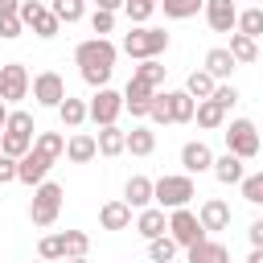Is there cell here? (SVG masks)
Listing matches in <instances>:
<instances>
[{"mask_svg": "<svg viewBox=\"0 0 263 263\" xmlns=\"http://www.w3.org/2000/svg\"><path fill=\"white\" fill-rule=\"evenodd\" d=\"M66 156H70L74 164H90V160L99 156V140H95V136H86V132H78V136H70V140H66Z\"/></svg>", "mask_w": 263, "mask_h": 263, "instance_id": "17", "label": "cell"}, {"mask_svg": "<svg viewBox=\"0 0 263 263\" xmlns=\"http://www.w3.org/2000/svg\"><path fill=\"white\" fill-rule=\"evenodd\" d=\"M193 119H197V127L214 132V127H222V123H226V107H222V103H214V99H201Z\"/></svg>", "mask_w": 263, "mask_h": 263, "instance_id": "26", "label": "cell"}, {"mask_svg": "<svg viewBox=\"0 0 263 263\" xmlns=\"http://www.w3.org/2000/svg\"><path fill=\"white\" fill-rule=\"evenodd\" d=\"M226 49L234 53V62H238V66H251V62L259 58V45H255V37H247V33H238V29L230 33V45H226Z\"/></svg>", "mask_w": 263, "mask_h": 263, "instance_id": "23", "label": "cell"}, {"mask_svg": "<svg viewBox=\"0 0 263 263\" xmlns=\"http://www.w3.org/2000/svg\"><path fill=\"white\" fill-rule=\"evenodd\" d=\"M247 238H251V247H263V218H259V222H251Z\"/></svg>", "mask_w": 263, "mask_h": 263, "instance_id": "46", "label": "cell"}, {"mask_svg": "<svg viewBox=\"0 0 263 263\" xmlns=\"http://www.w3.org/2000/svg\"><path fill=\"white\" fill-rule=\"evenodd\" d=\"M156 4H160V0H127V4H123V12H127L136 25H144V21L156 12Z\"/></svg>", "mask_w": 263, "mask_h": 263, "instance_id": "40", "label": "cell"}, {"mask_svg": "<svg viewBox=\"0 0 263 263\" xmlns=\"http://www.w3.org/2000/svg\"><path fill=\"white\" fill-rule=\"evenodd\" d=\"M62 185H53V181H41L37 189H33V205H29V218H33V226H53L58 222V210H62Z\"/></svg>", "mask_w": 263, "mask_h": 263, "instance_id": "3", "label": "cell"}, {"mask_svg": "<svg viewBox=\"0 0 263 263\" xmlns=\"http://www.w3.org/2000/svg\"><path fill=\"white\" fill-rule=\"evenodd\" d=\"M247 263H263V247H255V251H251V259H247Z\"/></svg>", "mask_w": 263, "mask_h": 263, "instance_id": "50", "label": "cell"}, {"mask_svg": "<svg viewBox=\"0 0 263 263\" xmlns=\"http://www.w3.org/2000/svg\"><path fill=\"white\" fill-rule=\"evenodd\" d=\"M132 78H140V82H152V86H160L164 82V66L156 62V58H144L136 70H132Z\"/></svg>", "mask_w": 263, "mask_h": 263, "instance_id": "34", "label": "cell"}, {"mask_svg": "<svg viewBox=\"0 0 263 263\" xmlns=\"http://www.w3.org/2000/svg\"><path fill=\"white\" fill-rule=\"evenodd\" d=\"M33 99H37L41 107H62V99H66L62 74H58V70H41V74L33 78Z\"/></svg>", "mask_w": 263, "mask_h": 263, "instance_id": "10", "label": "cell"}, {"mask_svg": "<svg viewBox=\"0 0 263 263\" xmlns=\"http://www.w3.org/2000/svg\"><path fill=\"white\" fill-rule=\"evenodd\" d=\"M238 33H247V37H263V4H251L247 12H238Z\"/></svg>", "mask_w": 263, "mask_h": 263, "instance_id": "30", "label": "cell"}, {"mask_svg": "<svg viewBox=\"0 0 263 263\" xmlns=\"http://www.w3.org/2000/svg\"><path fill=\"white\" fill-rule=\"evenodd\" d=\"M58 119H62V127H82L86 119H90V107L82 103V99H62V107H58Z\"/></svg>", "mask_w": 263, "mask_h": 263, "instance_id": "21", "label": "cell"}, {"mask_svg": "<svg viewBox=\"0 0 263 263\" xmlns=\"http://www.w3.org/2000/svg\"><path fill=\"white\" fill-rule=\"evenodd\" d=\"M222 185H242V156H234V152H222V156H214V168H210Z\"/></svg>", "mask_w": 263, "mask_h": 263, "instance_id": "15", "label": "cell"}, {"mask_svg": "<svg viewBox=\"0 0 263 263\" xmlns=\"http://www.w3.org/2000/svg\"><path fill=\"white\" fill-rule=\"evenodd\" d=\"M99 222H103V230H127L132 226V205L127 201H107L99 210Z\"/></svg>", "mask_w": 263, "mask_h": 263, "instance_id": "18", "label": "cell"}, {"mask_svg": "<svg viewBox=\"0 0 263 263\" xmlns=\"http://www.w3.org/2000/svg\"><path fill=\"white\" fill-rule=\"evenodd\" d=\"M62 234H66V255H70V259L86 255V247H90V234H86V230H62Z\"/></svg>", "mask_w": 263, "mask_h": 263, "instance_id": "39", "label": "cell"}, {"mask_svg": "<svg viewBox=\"0 0 263 263\" xmlns=\"http://www.w3.org/2000/svg\"><path fill=\"white\" fill-rule=\"evenodd\" d=\"M222 136H226V152H234V156H242V160H251V156L259 152V132H255L251 119H234Z\"/></svg>", "mask_w": 263, "mask_h": 263, "instance_id": "6", "label": "cell"}, {"mask_svg": "<svg viewBox=\"0 0 263 263\" xmlns=\"http://www.w3.org/2000/svg\"><path fill=\"white\" fill-rule=\"evenodd\" d=\"M37 255H41V259H49V263L70 259V255H66V234H45V238L37 242Z\"/></svg>", "mask_w": 263, "mask_h": 263, "instance_id": "31", "label": "cell"}, {"mask_svg": "<svg viewBox=\"0 0 263 263\" xmlns=\"http://www.w3.org/2000/svg\"><path fill=\"white\" fill-rule=\"evenodd\" d=\"M210 99H214V103H222V107L230 111V107L238 103V90H234L230 82H222V86H214V95H210Z\"/></svg>", "mask_w": 263, "mask_h": 263, "instance_id": "43", "label": "cell"}, {"mask_svg": "<svg viewBox=\"0 0 263 263\" xmlns=\"http://www.w3.org/2000/svg\"><path fill=\"white\" fill-rule=\"evenodd\" d=\"M127 0H95V8H107V12H119Z\"/></svg>", "mask_w": 263, "mask_h": 263, "instance_id": "48", "label": "cell"}, {"mask_svg": "<svg viewBox=\"0 0 263 263\" xmlns=\"http://www.w3.org/2000/svg\"><path fill=\"white\" fill-rule=\"evenodd\" d=\"M115 45L107 41V37H90V41H82L78 49H74V62H78V74H82V82H90V86H107V78H111V70H115Z\"/></svg>", "mask_w": 263, "mask_h": 263, "instance_id": "1", "label": "cell"}, {"mask_svg": "<svg viewBox=\"0 0 263 263\" xmlns=\"http://www.w3.org/2000/svg\"><path fill=\"white\" fill-rule=\"evenodd\" d=\"M136 230H140L144 238H160V234L168 230V218H164V210H160V205H156V210H152V205H148V210H140V218H136Z\"/></svg>", "mask_w": 263, "mask_h": 263, "instance_id": "19", "label": "cell"}, {"mask_svg": "<svg viewBox=\"0 0 263 263\" xmlns=\"http://www.w3.org/2000/svg\"><path fill=\"white\" fill-rule=\"evenodd\" d=\"M8 181H16V156L0 152V185H8Z\"/></svg>", "mask_w": 263, "mask_h": 263, "instance_id": "45", "label": "cell"}, {"mask_svg": "<svg viewBox=\"0 0 263 263\" xmlns=\"http://www.w3.org/2000/svg\"><path fill=\"white\" fill-rule=\"evenodd\" d=\"M152 148H156V132L152 127H132L127 132V152L132 156H152Z\"/></svg>", "mask_w": 263, "mask_h": 263, "instance_id": "28", "label": "cell"}, {"mask_svg": "<svg viewBox=\"0 0 263 263\" xmlns=\"http://www.w3.org/2000/svg\"><path fill=\"white\" fill-rule=\"evenodd\" d=\"M251 4H263V0H251Z\"/></svg>", "mask_w": 263, "mask_h": 263, "instance_id": "53", "label": "cell"}, {"mask_svg": "<svg viewBox=\"0 0 263 263\" xmlns=\"http://www.w3.org/2000/svg\"><path fill=\"white\" fill-rule=\"evenodd\" d=\"M21 33H25V21H21V16H0V37H4V41L21 37Z\"/></svg>", "mask_w": 263, "mask_h": 263, "instance_id": "44", "label": "cell"}, {"mask_svg": "<svg viewBox=\"0 0 263 263\" xmlns=\"http://www.w3.org/2000/svg\"><path fill=\"white\" fill-rule=\"evenodd\" d=\"M123 201H127L132 210H148V205L156 201V181H148V177H127Z\"/></svg>", "mask_w": 263, "mask_h": 263, "instance_id": "13", "label": "cell"}, {"mask_svg": "<svg viewBox=\"0 0 263 263\" xmlns=\"http://www.w3.org/2000/svg\"><path fill=\"white\" fill-rule=\"evenodd\" d=\"M205 21L214 33H234L238 29V8L234 0H205Z\"/></svg>", "mask_w": 263, "mask_h": 263, "instance_id": "12", "label": "cell"}, {"mask_svg": "<svg viewBox=\"0 0 263 263\" xmlns=\"http://www.w3.org/2000/svg\"><path fill=\"white\" fill-rule=\"evenodd\" d=\"M160 8H164L168 21H189L205 8V0H160Z\"/></svg>", "mask_w": 263, "mask_h": 263, "instance_id": "29", "label": "cell"}, {"mask_svg": "<svg viewBox=\"0 0 263 263\" xmlns=\"http://www.w3.org/2000/svg\"><path fill=\"white\" fill-rule=\"evenodd\" d=\"M168 234L177 238V247H197L201 238H205V226H201V218L189 210V205H181V210H173L168 214Z\"/></svg>", "mask_w": 263, "mask_h": 263, "instance_id": "5", "label": "cell"}, {"mask_svg": "<svg viewBox=\"0 0 263 263\" xmlns=\"http://www.w3.org/2000/svg\"><path fill=\"white\" fill-rule=\"evenodd\" d=\"M8 115H12V111H8V103L0 99V132H4V123H8Z\"/></svg>", "mask_w": 263, "mask_h": 263, "instance_id": "49", "label": "cell"}, {"mask_svg": "<svg viewBox=\"0 0 263 263\" xmlns=\"http://www.w3.org/2000/svg\"><path fill=\"white\" fill-rule=\"evenodd\" d=\"M29 148H33V140H29V136H12V132H4V136H0V152H4V156H16V160H21Z\"/></svg>", "mask_w": 263, "mask_h": 263, "instance_id": "36", "label": "cell"}, {"mask_svg": "<svg viewBox=\"0 0 263 263\" xmlns=\"http://www.w3.org/2000/svg\"><path fill=\"white\" fill-rule=\"evenodd\" d=\"M21 21H25V29H33L37 37H58V29H62V21L53 16V8H45V4H37V0H21Z\"/></svg>", "mask_w": 263, "mask_h": 263, "instance_id": "7", "label": "cell"}, {"mask_svg": "<svg viewBox=\"0 0 263 263\" xmlns=\"http://www.w3.org/2000/svg\"><path fill=\"white\" fill-rule=\"evenodd\" d=\"M49 164H53V160H49V156H45L41 148H29V152H25L21 160H16V181H21V185H33V189H37V185L45 181Z\"/></svg>", "mask_w": 263, "mask_h": 263, "instance_id": "11", "label": "cell"}, {"mask_svg": "<svg viewBox=\"0 0 263 263\" xmlns=\"http://www.w3.org/2000/svg\"><path fill=\"white\" fill-rule=\"evenodd\" d=\"M214 86H218V78H214L210 70H193V74L185 78V90H189L197 103H201V99H210V95H214Z\"/></svg>", "mask_w": 263, "mask_h": 263, "instance_id": "27", "label": "cell"}, {"mask_svg": "<svg viewBox=\"0 0 263 263\" xmlns=\"http://www.w3.org/2000/svg\"><path fill=\"white\" fill-rule=\"evenodd\" d=\"M99 152L103 156H119V152H127V132H119L115 123H107V127H99Z\"/></svg>", "mask_w": 263, "mask_h": 263, "instance_id": "22", "label": "cell"}, {"mask_svg": "<svg viewBox=\"0 0 263 263\" xmlns=\"http://www.w3.org/2000/svg\"><path fill=\"white\" fill-rule=\"evenodd\" d=\"M33 263H49V259H41V255H37V259H33Z\"/></svg>", "mask_w": 263, "mask_h": 263, "instance_id": "52", "label": "cell"}, {"mask_svg": "<svg viewBox=\"0 0 263 263\" xmlns=\"http://www.w3.org/2000/svg\"><path fill=\"white\" fill-rule=\"evenodd\" d=\"M4 132H12V136H29V140H33L37 127H33V115H29V111H12L8 123H4Z\"/></svg>", "mask_w": 263, "mask_h": 263, "instance_id": "37", "label": "cell"}, {"mask_svg": "<svg viewBox=\"0 0 263 263\" xmlns=\"http://www.w3.org/2000/svg\"><path fill=\"white\" fill-rule=\"evenodd\" d=\"M173 255H177V238H173V234L148 238V259H152V263H168Z\"/></svg>", "mask_w": 263, "mask_h": 263, "instance_id": "32", "label": "cell"}, {"mask_svg": "<svg viewBox=\"0 0 263 263\" xmlns=\"http://www.w3.org/2000/svg\"><path fill=\"white\" fill-rule=\"evenodd\" d=\"M234 66H238V62H234V53H230L226 45H218V49H210V53H205V70H210L214 78H230V74H234Z\"/></svg>", "mask_w": 263, "mask_h": 263, "instance_id": "24", "label": "cell"}, {"mask_svg": "<svg viewBox=\"0 0 263 263\" xmlns=\"http://www.w3.org/2000/svg\"><path fill=\"white\" fill-rule=\"evenodd\" d=\"M242 197H247L251 205H263V173L242 177Z\"/></svg>", "mask_w": 263, "mask_h": 263, "instance_id": "41", "label": "cell"}, {"mask_svg": "<svg viewBox=\"0 0 263 263\" xmlns=\"http://www.w3.org/2000/svg\"><path fill=\"white\" fill-rule=\"evenodd\" d=\"M90 29H95L99 37H103V33H111V29H115V12H107V8H95V12H90Z\"/></svg>", "mask_w": 263, "mask_h": 263, "instance_id": "42", "label": "cell"}, {"mask_svg": "<svg viewBox=\"0 0 263 263\" xmlns=\"http://www.w3.org/2000/svg\"><path fill=\"white\" fill-rule=\"evenodd\" d=\"M86 107H90V119H95L99 127H107V123H115V119H119V111H123L127 103H123V95H119V90L99 86V95H95Z\"/></svg>", "mask_w": 263, "mask_h": 263, "instance_id": "9", "label": "cell"}, {"mask_svg": "<svg viewBox=\"0 0 263 263\" xmlns=\"http://www.w3.org/2000/svg\"><path fill=\"white\" fill-rule=\"evenodd\" d=\"M189 197H197L189 173H181V177H160V181H156V205H160V210H181V205H189Z\"/></svg>", "mask_w": 263, "mask_h": 263, "instance_id": "4", "label": "cell"}, {"mask_svg": "<svg viewBox=\"0 0 263 263\" xmlns=\"http://www.w3.org/2000/svg\"><path fill=\"white\" fill-rule=\"evenodd\" d=\"M33 90V78H29V70L21 66V62H8V66H0V99L4 103H16V99H25Z\"/></svg>", "mask_w": 263, "mask_h": 263, "instance_id": "8", "label": "cell"}, {"mask_svg": "<svg viewBox=\"0 0 263 263\" xmlns=\"http://www.w3.org/2000/svg\"><path fill=\"white\" fill-rule=\"evenodd\" d=\"M148 119H152V123H173V111H168V90H164V95H160V90L152 95V107H148Z\"/></svg>", "mask_w": 263, "mask_h": 263, "instance_id": "38", "label": "cell"}, {"mask_svg": "<svg viewBox=\"0 0 263 263\" xmlns=\"http://www.w3.org/2000/svg\"><path fill=\"white\" fill-rule=\"evenodd\" d=\"M189 263H230V251L214 238H201L197 247H189Z\"/></svg>", "mask_w": 263, "mask_h": 263, "instance_id": "20", "label": "cell"}, {"mask_svg": "<svg viewBox=\"0 0 263 263\" xmlns=\"http://www.w3.org/2000/svg\"><path fill=\"white\" fill-rule=\"evenodd\" d=\"M33 148H41L49 160H58V156L66 152V140H62V132H41V136L33 140Z\"/></svg>", "mask_w": 263, "mask_h": 263, "instance_id": "35", "label": "cell"}, {"mask_svg": "<svg viewBox=\"0 0 263 263\" xmlns=\"http://www.w3.org/2000/svg\"><path fill=\"white\" fill-rule=\"evenodd\" d=\"M66 263H86V255H78V259H66Z\"/></svg>", "mask_w": 263, "mask_h": 263, "instance_id": "51", "label": "cell"}, {"mask_svg": "<svg viewBox=\"0 0 263 263\" xmlns=\"http://www.w3.org/2000/svg\"><path fill=\"white\" fill-rule=\"evenodd\" d=\"M168 111H173V123H189L197 115V103L189 90H168Z\"/></svg>", "mask_w": 263, "mask_h": 263, "instance_id": "25", "label": "cell"}, {"mask_svg": "<svg viewBox=\"0 0 263 263\" xmlns=\"http://www.w3.org/2000/svg\"><path fill=\"white\" fill-rule=\"evenodd\" d=\"M49 8H53V16H58L62 25H74V21H82V12H86V0H53Z\"/></svg>", "mask_w": 263, "mask_h": 263, "instance_id": "33", "label": "cell"}, {"mask_svg": "<svg viewBox=\"0 0 263 263\" xmlns=\"http://www.w3.org/2000/svg\"><path fill=\"white\" fill-rule=\"evenodd\" d=\"M181 164H185V173H210V168H214V152H210V144L189 140V144L181 148Z\"/></svg>", "mask_w": 263, "mask_h": 263, "instance_id": "14", "label": "cell"}, {"mask_svg": "<svg viewBox=\"0 0 263 263\" xmlns=\"http://www.w3.org/2000/svg\"><path fill=\"white\" fill-rule=\"evenodd\" d=\"M0 16H21V0H0Z\"/></svg>", "mask_w": 263, "mask_h": 263, "instance_id": "47", "label": "cell"}, {"mask_svg": "<svg viewBox=\"0 0 263 263\" xmlns=\"http://www.w3.org/2000/svg\"><path fill=\"white\" fill-rule=\"evenodd\" d=\"M197 218H201L205 230H226V226H230V205H226L222 197H210V201H201Z\"/></svg>", "mask_w": 263, "mask_h": 263, "instance_id": "16", "label": "cell"}, {"mask_svg": "<svg viewBox=\"0 0 263 263\" xmlns=\"http://www.w3.org/2000/svg\"><path fill=\"white\" fill-rule=\"evenodd\" d=\"M164 49H168V33H164V29H132V33L123 37V53L136 58V62L160 58Z\"/></svg>", "mask_w": 263, "mask_h": 263, "instance_id": "2", "label": "cell"}]
</instances>
